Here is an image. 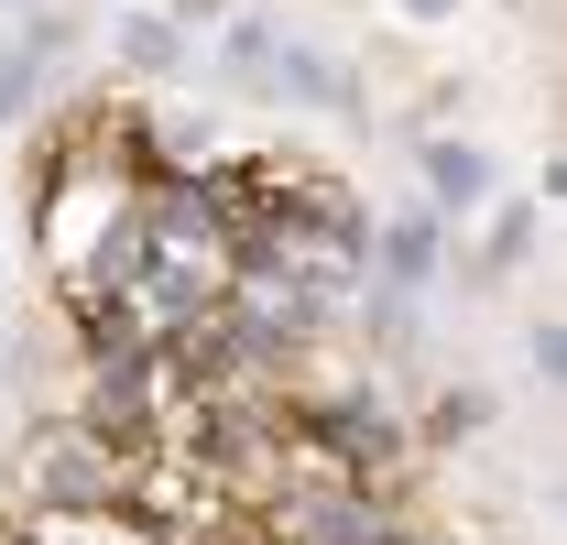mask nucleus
Listing matches in <instances>:
<instances>
[{
    "label": "nucleus",
    "instance_id": "1",
    "mask_svg": "<svg viewBox=\"0 0 567 545\" xmlns=\"http://www.w3.org/2000/svg\"><path fill=\"white\" fill-rule=\"evenodd\" d=\"M22 491H33V502H76V513H99V502H121V459H110L99 436L55 425V436L22 448Z\"/></svg>",
    "mask_w": 567,
    "mask_h": 545
},
{
    "label": "nucleus",
    "instance_id": "2",
    "mask_svg": "<svg viewBox=\"0 0 567 545\" xmlns=\"http://www.w3.org/2000/svg\"><path fill=\"white\" fill-rule=\"evenodd\" d=\"M382 272H393V284H425V272H436V218H393V229H382Z\"/></svg>",
    "mask_w": 567,
    "mask_h": 545
},
{
    "label": "nucleus",
    "instance_id": "3",
    "mask_svg": "<svg viewBox=\"0 0 567 545\" xmlns=\"http://www.w3.org/2000/svg\"><path fill=\"white\" fill-rule=\"evenodd\" d=\"M121 55H132L142 76H153V66H175V55H186V33H175V11H132V22H121Z\"/></svg>",
    "mask_w": 567,
    "mask_h": 545
},
{
    "label": "nucleus",
    "instance_id": "4",
    "mask_svg": "<svg viewBox=\"0 0 567 545\" xmlns=\"http://www.w3.org/2000/svg\"><path fill=\"white\" fill-rule=\"evenodd\" d=\"M425 175H436V197H481V186H492V164H481L470 142H425Z\"/></svg>",
    "mask_w": 567,
    "mask_h": 545
},
{
    "label": "nucleus",
    "instance_id": "5",
    "mask_svg": "<svg viewBox=\"0 0 567 545\" xmlns=\"http://www.w3.org/2000/svg\"><path fill=\"white\" fill-rule=\"evenodd\" d=\"M524 251H535V218L513 207V218H502V229H492V263H524Z\"/></svg>",
    "mask_w": 567,
    "mask_h": 545
},
{
    "label": "nucleus",
    "instance_id": "6",
    "mask_svg": "<svg viewBox=\"0 0 567 545\" xmlns=\"http://www.w3.org/2000/svg\"><path fill=\"white\" fill-rule=\"evenodd\" d=\"M404 11H447V0H404Z\"/></svg>",
    "mask_w": 567,
    "mask_h": 545
},
{
    "label": "nucleus",
    "instance_id": "7",
    "mask_svg": "<svg viewBox=\"0 0 567 545\" xmlns=\"http://www.w3.org/2000/svg\"><path fill=\"white\" fill-rule=\"evenodd\" d=\"M186 11H218V0H186Z\"/></svg>",
    "mask_w": 567,
    "mask_h": 545
}]
</instances>
